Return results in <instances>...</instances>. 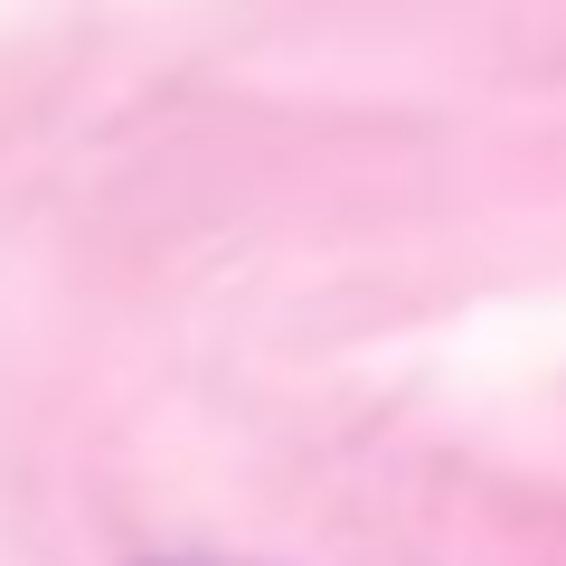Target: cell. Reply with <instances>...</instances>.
Segmentation results:
<instances>
[{"label": "cell", "instance_id": "obj_1", "mask_svg": "<svg viewBox=\"0 0 566 566\" xmlns=\"http://www.w3.org/2000/svg\"><path fill=\"white\" fill-rule=\"evenodd\" d=\"M142 566H255V557H218V547H170V557H142Z\"/></svg>", "mask_w": 566, "mask_h": 566}]
</instances>
